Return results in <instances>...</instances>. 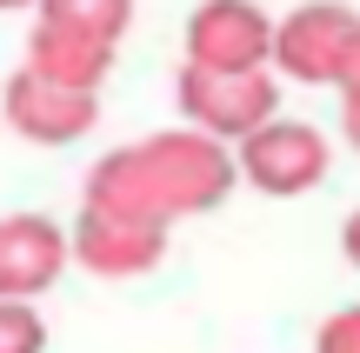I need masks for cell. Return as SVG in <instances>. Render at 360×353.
Masks as SVG:
<instances>
[{
	"instance_id": "12",
	"label": "cell",
	"mask_w": 360,
	"mask_h": 353,
	"mask_svg": "<svg viewBox=\"0 0 360 353\" xmlns=\"http://www.w3.org/2000/svg\"><path fill=\"white\" fill-rule=\"evenodd\" d=\"M314 353H360V300L321 320V333H314Z\"/></svg>"
},
{
	"instance_id": "11",
	"label": "cell",
	"mask_w": 360,
	"mask_h": 353,
	"mask_svg": "<svg viewBox=\"0 0 360 353\" xmlns=\"http://www.w3.org/2000/svg\"><path fill=\"white\" fill-rule=\"evenodd\" d=\"M0 353H47V320L34 300H0Z\"/></svg>"
},
{
	"instance_id": "6",
	"label": "cell",
	"mask_w": 360,
	"mask_h": 353,
	"mask_svg": "<svg viewBox=\"0 0 360 353\" xmlns=\"http://www.w3.org/2000/svg\"><path fill=\"white\" fill-rule=\"evenodd\" d=\"M67 240H74V267H87L101 280H141L167 253V227L160 220H141V213H120V207H94V200H80Z\"/></svg>"
},
{
	"instance_id": "10",
	"label": "cell",
	"mask_w": 360,
	"mask_h": 353,
	"mask_svg": "<svg viewBox=\"0 0 360 353\" xmlns=\"http://www.w3.org/2000/svg\"><path fill=\"white\" fill-rule=\"evenodd\" d=\"M34 20H53L67 34H87L101 47H120L134 27V0H34Z\"/></svg>"
},
{
	"instance_id": "13",
	"label": "cell",
	"mask_w": 360,
	"mask_h": 353,
	"mask_svg": "<svg viewBox=\"0 0 360 353\" xmlns=\"http://www.w3.org/2000/svg\"><path fill=\"white\" fill-rule=\"evenodd\" d=\"M334 93H340V133H347V147L360 154V47L347 53V74L334 80Z\"/></svg>"
},
{
	"instance_id": "14",
	"label": "cell",
	"mask_w": 360,
	"mask_h": 353,
	"mask_svg": "<svg viewBox=\"0 0 360 353\" xmlns=\"http://www.w3.org/2000/svg\"><path fill=\"white\" fill-rule=\"evenodd\" d=\"M340 253H347V260L360 267V207L347 213V227H340Z\"/></svg>"
},
{
	"instance_id": "1",
	"label": "cell",
	"mask_w": 360,
	"mask_h": 353,
	"mask_svg": "<svg viewBox=\"0 0 360 353\" xmlns=\"http://www.w3.org/2000/svg\"><path fill=\"white\" fill-rule=\"evenodd\" d=\"M233 187H240V160L227 140H214L200 127H160L147 140H127L107 160H94L80 200L174 227L193 213H214Z\"/></svg>"
},
{
	"instance_id": "15",
	"label": "cell",
	"mask_w": 360,
	"mask_h": 353,
	"mask_svg": "<svg viewBox=\"0 0 360 353\" xmlns=\"http://www.w3.org/2000/svg\"><path fill=\"white\" fill-rule=\"evenodd\" d=\"M13 7H34V0H0V13H13Z\"/></svg>"
},
{
	"instance_id": "5",
	"label": "cell",
	"mask_w": 360,
	"mask_h": 353,
	"mask_svg": "<svg viewBox=\"0 0 360 353\" xmlns=\"http://www.w3.org/2000/svg\"><path fill=\"white\" fill-rule=\"evenodd\" d=\"M0 120H7L20 140L34 147H74L101 127V93L94 87H67V80H47L34 67H13L7 87H0Z\"/></svg>"
},
{
	"instance_id": "3",
	"label": "cell",
	"mask_w": 360,
	"mask_h": 353,
	"mask_svg": "<svg viewBox=\"0 0 360 353\" xmlns=\"http://www.w3.org/2000/svg\"><path fill=\"white\" fill-rule=\"evenodd\" d=\"M360 47V13L347 0H300L274 20V74L294 87H334Z\"/></svg>"
},
{
	"instance_id": "7",
	"label": "cell",
	"mask_w": 360,
	"mask_h": 353,
	"mask_svg": "<svg viewBox=\"0 0 360 353\" xmlns=\"http://www.w3.org/2000/svg\"><path fill=\"white\" fill-rule=\"evenodd\" d=\"M187 67H214V74L274 67V13L260 0H200L187 13Z\"/></svg>"
},
{
	"instance_id": "2",
	"label": "cell",
	"mask_w": 360,
	"mask_h": 353,
	"mask_svg": "<svg viewBox=\"0 0 360 353\" xmlns=\"http://www.w3.org/2000/svg\"><path fill=\"white\" fill-rule=\"evenodd\" d=\"M174 100H180V120L214 140L240 147L254 127H267L281 114V74L274 67H254V74H214V67H180L174 80Z\"/></svg>"
},
{
	"instance_id": "9",
	"label": "cell",
	"mask_w": 360,
	"mask_h": 353,
	"mask_svg": "<svg viewBox=\"0 0 360 353\" xmlns=\"http://www.w3.org/2000/svg\"><path fill=\"white\" fill-rule=\"evenodd\" d=\"M114 60H120V47H101V40H87V34H67V27H53V20L27 27V67L47 74V80H67V87H94L101 93L107 74H114Z\"/></svg>"
},
{
	"instance_id": "8",
	"label": "cell",
	"mask_w": 360,
	"mask_h": 353,
	"mask_svg": "<svg viewBox=\"0 0 360 353\" xmlns=\"http://www.w3.org/2000/svg\"><path fill=\"white\" fill-rule=\"evenodd\" d=\"M74 267V240L47 213H7L0 220V300H40Z\"/></svg>"
},
{
	"instance_id": "4",
	"label": "cell",
	"mask_w": 360,
	"mask_h": 353,
	"mask_svg": "<svg viewBox=\"0 0 360 353\" xmlns=\"http://www.w3.org/2000/svg\"><path fill=\"white\" fill-rule=\"evenodd\" d=\"M233 160H240V180L254 187V194H267V200H294V194H314V187L327 180V167H334V147H327L321 127L274 114L267 127H254L240 147H233Z\"/></svg>"
}]
</instances>
